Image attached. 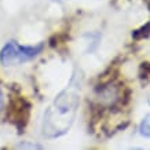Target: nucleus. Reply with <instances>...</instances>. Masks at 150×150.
<instances>
[{
    "label": "nucleus",
    "mask_w": 150,
    "mask_h": 150,
    "mask_svg": "<svg viewBox=\"0 0 150 150\" xmlns=\"http://www.w3.org/2000/svg\"><path fill=\"white\" fill-rule=\"evenodd\" d=\"M43 50V44L36 47L19 46L15 41H8L0 50V64L3 66H11L17 62H26L29 59L35 58Z\"/></svg>",
    "instance_id": "nucleus-1"
},
{
    "label": "nucleus",
    "mask_w": 150,
    "mask_h": 150,
    "mask_svg": "<svg viewBox=\"0 0 150 150\" xmlns=\"http://www.w3.org/2000/svg\"><path fill=\"white\" fill-rule=\"evenodd\" d=\"M139 131H141L142 137L150 138V114H147V116L142 120L141 125H139Z\"/></svg>",
    "instance_id": "nucleus-2"
},
{
    "label": "nucleus",
    "mask_w": 150,
    "mask_h": 150,
    "mask_svg": "<svg viewBox=\"0 0 150 150\" xmlns=\"http://www.w3.org/2000/svg\"><path fill=\"white\" fill-rule=\"evenodd\" d=\"M149 35H150V22L147 23V25H145L142 29H139V30L132 33V37H135V39H142V37H146V36H149Z\"/></svg>",
    "instance_id": "nucleus-3"
},
{
    "label": "nucleus",
    "mask_w": 150,
    "mask_h": 150,
    "mask_svg": "<svg viewBox=\"0 0 150 150\" xmlns=\"http://www.w3.org/2000/svg\"><path fill=\"white\" fill-rule=\"evenodd\" d=\"M3 106V94H1V90H0V109Z\"/></svg>",
    "instance_id": "nucleus-4"
}]
</instances>
